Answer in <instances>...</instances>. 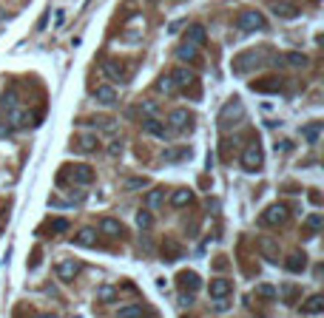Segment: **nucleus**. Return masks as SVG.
<instances>
[{
  "instance_id": "nucleus-4",
  "label": "nucleus",
  "mask_w": 324,
  "mask_h": 318,
  "mask_svg": "<svg viewBox=\"0 0 324 318\" xmlns=\"http://www.w3.org/2000/svg\"><path fill=\"white\" fill-rule=\"evenodd\" d=\"M242 116H245V111H242V103H239V100H227L225 108H222V114H219V128H231V125L239 123Z\"/></svg>"
},
{
  "instance_id": "nucleus-19",
  "label": "nucleus",
  "mask_w": 324,
  "mask_h": 318,
  "mask_svg": "<svg viewBox=\"0 0 324 318\" xmlns=\"http://www.w3.org/2000/svg\"><path fill=\"white\" fill-rule=\"evenodd\" d=\"M190 202H194V190H188V188H177L171 193V205L174 208H188Z\"/></svg>"
},
{
  "instance_id": "nucleus-32",
  "label": "nucleus",
  "mask_w": 324,
  "mask_h": 318,
  "mask_svg": "<svg viewBox=\"0 0 324 318\" xmlns=\"http://www.w3.org/2000/svg\"><path fill=\"white\" fill-rule=\"evenodd\" d=\"M137 225H140V230H148V227L154 225V216L148 213V210H140V213H137Z\"/></svg>"
},
{
  "instance_id": "nucleus-13",
  "label": "nucleus",
  "mask_w": 324,
  "mask_h": 318,
  "mask_svg": "<svg viewBox=\"0 0 324 318\" xmlns=\"http://www.w3.org/2000/svg\"><path fill=\"white\" fill-rule=\"evenodd\" d=\"M168 77H171V83H174V86H179V88H188V86H194V83H196V77L188 71V68H174Z\"/></svg>"
},
{
  "instance_id": "nucleus-12",
  "label": "nucleus",
  "mask_w": 324,
  "mask_h": 318,
  "mask_svg": "<svg viewBox=\"0 0 324 318\" xmlns=\"http://www.w3.org/2000/svg\"><path fill=\"white\" fill-rule=\"evenodd\" d=\"M253 91H262V94H270V91H279L281 88V80L279 77H259L253 80Z\"/></svg>"
},
{
  "instance_id": "nucleus-34",
  "label": "nucleus",
  "mask_w": 324,
  "mask_h": 318,
  "mask_svg": "<svg viewBox=\"0 0 324 318\" xmlns=\"http://www.w3.org/2000/svg\"><path fill=\"white\" fill-rule=\"evenodd\" d=\"M165 247H168V250H162V256H165L168 262H174V259H179V253H182V250H179V247L174 245V242H168Z\"/></svg>"
},
{
  "instance_id": "nucleus-27",
  "label": "nucleus",
  "mask_w": 324,
  "mask_h": 318,
  "mask_svg": "<svg viewBox=\"0 0 324 318\" xmlns=\"http://www.w3.org/2000/svg\"><path fill=\"white\" fill-rule=\"evenodd\" d=\"M301 134H304V140L310 142H318V134H321V123H310V125H304V128H301Z\"/></svg>"
},
{
  "instance_id": "nucleus-3",
  "label": "nucleus",
  "mask_w": 324,
  "mask_h": 318,
  "mask_svg": "<svg viewBox=\"0 0 324 318\" xmlns=\"http://www.w3.org/2000/svg\"><path fill=\"white\" fill-rule=\"evenodd\" d=\"M288 219H290V208H288L284 202L270 205V208L262 213V225H268V227H273V225H284Z\"/></svg>"
},
{
  "instance_id": "nucleus-10",
  "label": "nucleus",
  "mask_w": 324,
  "mask_h": 318,
  "mask_svg": "<svg viewBox=\"0 0 324 318\" xmlns=\"http://www.w3.org/2000/svg\"><path fill=\"white\" fill-rule=\"evenodd\" d=\"M177 284L185 290V293H188V290H190V293H196V290L202 287V279L194 273V270H188V273H179L177 275Z\"/></svg>"
},
{
  "instance_id": "nucleus-24",
  "label": "nucleus",
  "mask_w": 324,
  "mask_h": 318,
  "mask_svg": "<svg viewBox=\"0 0 324 318\" xmlns=\"http://www.w3.org/2000/svg\"><path fill=\"white\" fill-rule=\"evenodd\" d=\"M276 63H288V66H293V68H304L307 66V57L301 54V51H290V54H281Z\"/></svg>"
},
{
  "instance_id": "nucleus-18",
  "label": "nucleus",
  "mask_w": 324,
  "mask_h": 318,
  "mask_svg": "<svg viewBox=\"0 0 324 318\" xmlns=\"http://www.w3.org/2000/svg\"><path fill=\"white\" fill-rule=\"evenodd\" d=\"M205 37H208V31H205V26H202V23L188 26V31H185V40L194 43V46H202V43H205Z\"/></svg>"
},
{
  "instance_id": "nucleus-6",
  "label": "nucleus",
  "mask_w": 324,
  "mask_h": 318,
  "mask_svg": "<svg viewBox=\"0 0 324 318\" xmlns=\"http://www.w3.org/2000/svg\"><path fill=\"white\" fill-rule=\"evenodd\" d=\"M270 9H273V14L279 20H293V17H299V6H296L293 0H276Z\"/></svg>"
},
{
  "instance_id": "nucleus-9",
  "label": "nucleus",
  "mask_w": 324,
  "mask_h": 318,
  "mask_svg": "<svg viewBox=\"0 0 324 318\" xmlns=\"http://www.w3.org/2000/svg\"><path fill=\"white\" fill-rule=\"evenodd\" d=\"M97 233H103V236H108V239H123V225H120V222L117 219H103L97 225Z\"/></svg>"
},
{
  "instance_id": "nucleus-26",
  "label": "nucleus",
  "mask_w": 324,
  "mask_h": 318,
  "mask_svg": "<svg viewBox=\"0 0 324 318\" xmlns=\"http://www.w3.org/2000/svg\"><path fill=\"white\" fill-rule=\"evenodd\" d=\"M14 105H17V91H14V88H9L6 94H3V97H0V111H3V114H6V111H12Z\"/></svg>"
},
{
  "instance_id": "nucleus-11",
  "label": "nucleus",
  "mask_w": 324,
  "mask_h": 318,
  "mask_svg": "<svg viewBox=\"0 0 324 318\" xmlns=\"http://www.w3.org/2000/svg\"><path fill=\"white\" fill-rule=\"evenodd\" d=\"M94 242H97V227H91V225L80 227V230L74 233V245L77 247H88V245H94Z\"/></svg>"
},
{
  "instance_id": "nucleus-15",
  "label": "nucleus",
  "mask_w": 324,
  "mask_h": 318,
  "mask_svg": "<svg viewBox=\"0 0 324 318\" xmlns=\"http://www.w3.org/2000/svg\"><path fill=\"white\" fill-rule=\"evenodd\" d=\"M231 290H233V284L227 282V279H214L211 282V299H227L231 295Z\"/></svg>"
},
{
  "instance_id": "nucleus-30",
  "label": "nucleus",
  "mask_w": 324,
  "mask_h": 318,
  "mask_svg": "<svg viewBox=\"0 0 324 318\" xmlns=\"http://www.w3.org/2000/svg\"><path fill=\"white\" fill-rule=\"evenodd\" d=\"M91 125H94V128H100V131H114V128H117V120H105V116H94V120H91Z\"/></svg>"
},
{
  "instance_id": "nucleus-5",
  "label": "nucleus",
  "mask_w": 324,
  "mask_h": 318,
  "mask_svg": "<svg viewBox=\"0 0 324 318\" xmlns=\"http://www.w3.org/2000/svg\"><path fill=\"white\" fill-rule=\"evenodd\" d=\"M262 148H259V142L253 140L251 145L245 148V151H242V168H245L247 173H253V171H259V168H262Z\"/></svg>"
},
{
  "instance_id": "nucleus-14",
  "label": "nucleus",
  "mask_w": 324,
  "mask_h": 318,
  "mask_svg": "<svg viewBox=\"0 0 324 318\" xmlns=\"http://www.w3.org/2000/svg\"><path fill=\"white\" fill-rule=\"evenodd\" d=\"M117 97H120V91H117L114 86H100L97 91H94V100H97L100 105H114Z\"/></svg>"
},
{
  "instance_id": "nucleus-39",
  "label": "nucleus",
  "mask_w": 324,
  "mask_h": 318,
  "mask_svg": "<svg viewBox=\"0 0 324 318\" xmlns=\"http://www.w3.org/2000/svg\"><path fill=\"white\" fill-rule=\"evenodd\" d=\"M108 153H111V156H120V153H123V142H111V145H108Z\"/></svg>"
},
{
  "instance_id": "nucleus-42",
  "label": "nucleus",
  "mask_w": 324,
  "mask_h": 318,
  "mask_svg": "<svg viewBox=\"0 0 324 318\" xmlns=\"http://www.w3.org/2000/svg\"><path fill=\"white\" fill-rule=\"evenodd\" d=\"M40 259H43V253H40V250H34V253H31V267H37V264H40Z\"/></svg>"
},
{
  "instance_id": "nucleus-7",
  "label": "nucleus",
  "mask_w": 324,
  "mask_h": 318,
  "mask_svg": "<svg viewBox=\"0 0 324 318\" xmlns=\"http://www.w3.org/2000/svg\"><path fill=\"white\" fill-rule=\"evenodd\" d=\"M74 148L80 153H94V151H100V140H97V134H77L74 136Z\"/></svg>"
},
{
  "instance_id": "nucleus-33",
  "label": "nucleus",
  "mask_w": 324,
  "mask_h": 318,
  "mask_svg": "<svg viewBox=\"0 0 324 318\" xmlns=\"http://www.w3.org/2000/svg\"><path fill=\"white\" fill-rule=\"evenodd\" d=\"M168 159H171V162H179V159H185V156H190V151L188 148H177V151H168L165 153Z\"/></svg>"
},
{
  "instance_id": "nucleus-22",
  "label": "nucleus",
  "mask_w": 324,
  "mask_h": 318,
  "mask_svg": "<svg viewBox=\"0 0 324 318\" xmlns=\"http://www.w3.org/2000/svg\"><path fill=\"white\" fill-rule=\"evenodd\" d=\"M259 250L268 262H279V253H276V242L273 239H259Z\"/></svg>"
},
{
  "instance_id": "nucleus-20",
  "label": "nucleus",
  "mask_w": 324,
  "mask_h": 318,
  "mask_svg": "<svg viewBox=\"0 0 324 318\" xmlns=\"http://www.w3.org/2000/svg\"><path fill=\"white\" fill-rule=\"evenodd\" d=\"M71 176H74V182H80V185L94 182V171L88 165H71Z\"/></svg>"
},
{
  "instance_id": "nucleus-40",
  "label": "nucleus",
  "mask_w": 324,
  "mask_h": 318,
  "mask_svg": "<svg viewBox=\"0 0 324 318\" xmlns=\"http://www.w3.org/2000/svg\"><path fill=\"white\" fill-rule=\"evenodd\" d=\"M296 293H299L296 287H284V301H288V304L290 301H296Z\"/></svg>"
},
{
  "instance_id": "nucleus-37",
  "label": "nucleus",
  "mask_w": 324,
  "mask_h": 318,
  "mask_svg": "<svg viewBox=\"0 0 324 318\" xmlns=\"http://www.w3.org/2000/svg\"><path fill=\"white\" fill-rule=\"evenodd\" d=\"M51 230H54V233H66L68 230V222L66 219H54V222H51Z\"/></svg>"
},
{
  "instance_id": "nucleus-35",
  "label": "nucleus",
  "mask_w": 324,
  "mask_h": 318,
  "mask_svg": "<svg viewBox=\"0 0 324 318\" xmlns=\"http://www.w3.org/2000/svg\"><path fill=\"white\" fill-rule=\"evenodd\" d=\"M145 185H148L145 176H134V179H128V182H125V188H128V190H137V188H145Z\"/></svg>"
},
{
  "instance_id": "nucleus-29",
  "label": "nucleus",
  "mask_w": 324,
  "mask_h": 318,
  "mask_svg": "<svg viewBox=\"0 0 324 318\" xmlns=\"http://www.w3.org/2000/svg\"><path fill=\"white\" fill-rule=\"evenodd\" d=\"M97 299L103 301V304H114V301H117V290H114V287H108V284H105V287H100Z\"/></svg>"
},
{
  "instance_id": "nucleus-25",
  "label": "nucleus",
  "mask_w": 324,
  "mask_h": 318,
  "mask_svg": "<svg viewBox=\"0 0 324 318\" xmlns=\"http://www.w3.org/2000/svg\"><path fill=\"white\" fill-rule=\"evenodd\" d=\"M324 310V299H321V295H310V299H307V301H301V312H321Z\"/></svg>"
},
{
  "instance_id": "nucleus-8",
  "label": "nucleus",
  "mask_w": 324,
  "mask_h": 318,
  "mask_svg": "<svg viewBox=\"0 0 324 318\" xmlns=\"http://www.w3.org/2000/svg\"><path fill=\"white\" fill-rule=\"evenodd\" d=\"M103 71H105V77H111V80H128V68H125V63L123 60H108L103 66Z\"/></svg>"
},
{
  "instance_id": "nucleus-1",
  "label": "nucleus",
  "mask_w": 324,
  "mask_h": 318,
  "mask_svg": "<svg viewBox=\"0 0 324 318\" xmlns=\"http://www.w3.org/2000/svg\"><path fill=\"white\" fill-rule=\"evenodd\" d=\"M236 26H239V31H262L268 23H264L262 12H256V9H245V12H239Z\"/></svg>"
},
{
  "instance_id": "nucleus-43",
  "label": "nucleus",
  "mask_w": 324,
  "mask_h": 318,
  "mask_svg": "<svg viewBox=\"0 0 324 318\" xmlns=\"http://www.w3.org/2000/svg\"><path fill=\"white\" fill-rule=\"evenodd\" d=\"M310 199H313V205H321V193L318 190H310Z\"/></svg>"
},
{
  "instance_id": "nucleus-31",
  "label": "nucleus",
  "mask_w": 324,
  "mask_h": 318,
  "mask_svg": "<svg viewBox=\"0 0 324 318\" xmlns=\"http://www.w3.org/2000/svg\"><path fill=\"white\" fill-rule=\"evenodd\" d=\"M162 196H165V190H162V188H154L151 193L145 196V205H148V208H157V205L162 202Z\"/></svg>"
},
{
  "instance_id": "nucleus-38",
  "label": "nucleus",
  "mask_w": 324,
  "mask_h": 318,
  "mask_svg": "<svg viewBox=\"0 0 324 318\" xmlns=\"http://www.w3.org/2000/svg\"><path fill=\"white\" fill-rule=\"evenodd\" d=\"M307 227H310V233H316L318 227H321V216H310V219H307Z\"/></svg>"
},
{
  "instance_id": "nucleus-41",
  "label": "nucleus",
  "mask_w": 324,
  "mask_h": 318,
  "mask_svg": "<svg viewBox=\"0 0 324 318\" xmlns=\"http://www.w3.org/2000/svg\"><path fill=\"white\" fill-rule=\"evenodd\" d=\"M171 86H174L171 77H162V80H159V91H171Z\"/></svg>"
},
{
  "instance_id": "nucleus-21",
  "label": "nucleus",
  "mask_w": 324,
  "mask_h": 318,
  "mask_svg": "<svg viewBox=\"0 0 324 318\" xmlns=\"http://www.w3.org/2000/svg\"><path fill=\"white\" fill-rule=\"evenodd\" d=\"M304 264H307V256L301 250H296V253H290V259L284 262V267H288L290 273H301V270H304Z\"/></svg>"
},
{
  "instance_id": "nucleus-16",
  "label": "nucleus",
  "mask_w": 324,
  "mask_h": 318,
  "mask_svg": "<svg viewBox=\"0 0 324 318\" xmlns=\"http://www.w3.org/2000/svg\"><path fill=\"white\" fill-rule=\"evenodd\" d=\"M74 275H77V262H71V259H66V262L57 264V279L60 282H74Z\"/></svg>"
},
{
  "instance_id": "nucleus-17",
  "label": "nucleus",
  "mask_w": 324,
  "mask_h": 318,
  "mask_svg": "<svg viewBox=\"0 0 324 318\" xmlns=\"http://www.w3.org/2000/svg\"><path fill=\"white\" fill-rule=\"evenodd\" d=\"M142 131L151 134V136H171L165 125L159 123V120H154V116H145V120H142Z\"/></svg>"
},
{
  "instance_id": "nucleus-23",
  "label": "nucleus",
  "mask_w": 324,
  "mask_h": 318,
  "mask_svg": "<svg viewBox=\"0 0 324 318\" xmlns=\"http://www.w3.org/2000/svg\"><path fill=\"white\" fill-rule=\"evenodd\" d=\"M177 57H179V60H188V63H196V60H199V51H196L194 43H188V40H185V43L177 49Z\"/></svg>"
},
{
  "instance_id": "nucleus-36",
  "label": "nucleus",
  "mask_w": 324,
  "mask_h": 318,
  "mask_svg": "<svg viewBox=\"0 0 324 318\" xmlns=\"http://www.w3.org/2000/svg\"><path fill=\"white\" fill-rule=\"evenodd\" d=\"M256 293H259V295H262V299H264V301H270V299H273V295H276V290H273V287H270V284H262V287H259V290H256Z\"/></svg>"
},
{
  "instance_id": "nucleus-28",
  "label": "nucleus",
  "mask_w": 324,
  "mask_h": 318,
  "mask_svg": "<svg viewBox=\"0 0 324 318\" xmlns=\"http://www.w3.org/2000/svg\"><path fill=\"white\" fill-rule=\"evenodd\" d=\"M142 312H151V310H145V307H140V304H131V307H120V312H117V315L137 318V315H142Z\"/></svg>"
},
{
  "instance_id": "nucleus-2",
  "label": "nucleus",
  "mask_w": 324,
  "mask_h": 318,
  "mask_svg": "<svg viewBox=\"0 0 324 318\" xmlns=\"http://www.w3.org/2000/svg\"><path fill=\"white\" fill-rule=\"evenodd\" d=\"M190 125H194V116H190L188 108H174L171 114H168V134H179V131H188Z\"/></svg>"
}]
</instances>
